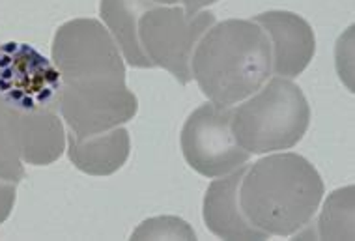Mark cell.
<instances>
[{
    "mask_svg": "<svg viewBox=\"0 0 355 241\" xmlns=\"http://www.w3.org/2000/svg\"><path fill=\"white\" fill-rule=\"evenodd\" d=\"M324 191V179L305 157L275 154L247 167L239 206L247 221L268 235H295L313 221Z\"/></svg>",
    "mask_w": 355,
    "mask_h": 241,
    "instance_id": "1",
    "label": "cell"
},
{
    "mask_svg": "<svg viewBox=\"0 0 355 241\" xmlns=\"http://www.w3.org/2000/svg\"><path fill=\"white\" fill-rule=\"evenodd\" d=\"M191 75L215 105L241 103L270 80V39L252 19L215 23L196 44Z\"/></svg>",
    "mask_w": 355,
    "mask_h": 241,
    "instance_id": "2",
    "label": "cell"
},
{
    "mask_svg": "<svg viewBox=\"0 0 355 241\" xmlns=\"http://www.w3.org/2000/svg\"><path fill=\"white\" fill-rule=\"evenodd\" d=\"M311 124V107L295 82L270 79L258 92L232 109L230 130L249 154H270L294 148Z\"/></svg>",
    "mask_w": 355,
    "mask_h": 241,
    "instance_id": "3",
    "label": "cell"
},
{
    "mask_svg": "<svg viewBox=\"0 0 355 241\" xmlns=\"http://www.w3.org/2000/svg\"><path fill=\"white\" fill-rule=\"evenodd\" d=\"M51 56L64 90L114 92L128 88L114 37L98 19H73L56 30Z\"/></svg>",
    "mask_w": 355,
    "mask_h": 241,
    "instance_id": "4",
    "label": "cell"
},
{
    "mask_svg": "<svg viewBox=\"0 0 355 241\" xmlns=\"http://www.w3.org/2000/svg\"><path fill=\"white\" fill-rule=\"evenodd\" d=\"M214 25L211 12L187 13L178 6H152L139 19V42L155 68L166 69L180 84H189L196 44Z\"/></svg>",
    "mask_w": 355,
    "mask_h": 241,
    "instance_id": "5",
    "label": "cell"
},
{
    "mask_svg": "<svg viewBox=\"0 0 355 241\" xmlns=\"http://www.w3.org/2000/svg\"><path fill=\"white\" fill-rule=\"evenodd\" d=\"M230 118V107L206 103L185 120L180 135L182 152L187 165L206 178L227 176L251 159V154L236 143Z\"/></svg>",
    "mask_w": 355,
    "mask_h": 241,
    "instance_id": "6",
    "label": "cell"
},
{
    "mask_svg": "<svg viewBox=\"0 0 355 241\" xmlns=\"http://www.w3.org/2000/svg\"><path fill=\"white\" fill-rule=\"evenodd\" d=\"M0 93L23 111H60L58 69L26 44L0 47Z\"/></svg>",
    "mask_w": 355,
    "mask_h": 241,
    "instance_id": "7",
    "label": "cell"
},
{
    "mask_svg": "<svg viewBox=\"0 0 355 241\" xmlns=\"http://www.w3.org/2000/svg\"><path fill=\"white\" fill-rule=\"evenodd\" d=\"M139 111V99L129 88L116 92H71L62 88L60 114L71 135H99L120 127Z\"/></svg>",
    "mask_w": 355,
    "mask_h": 241,
    "instance_id": "8",
    "label": "cell"
},
{
    "mask_svg": "<svg viewBox=\"0 0 355 241\" xmlns=\"http://www.w3.org/2000/svg\"><path fill=\"white\" fill-rule=\"evenodd\" d=\"M271 45V71L277 77L295 79L311 64L316 51L314 30L305 19L292 12L260 13L252 17Z\"/></svg>",
    "mask_w": 355,
    "mask_h": 241,
    "instance_id": "9",
    "label": "cell"
},
{
    "mask_svg": "<svg viewBox=\"0 0 355 241\" xmlns=\"http://www.w3.org/2000/svg\"><path fill=\"white\" fill-rule=\"evenodd\" d=\"M247 170V165H241L234 172L220 176L209 184L204 197V223L206 229L220 240H268L270 235L252 226L239 206V184Z\"/></svg>",
    "mask_w": 355,
    "mask_h": 241,
    "instance_id": "10",
    "label": "cell"
},
{
    "mask_svg": "<svg viewBox=\"0 0 355 241\" xmlns=\"http://www.w3.org/2000/svg\"><path fill=\"white\" fill-rule=\"evenodd\" d=\"M68 157L75 168L90 176H110L125 165L131 150L128 130L114 127L99 135L79 136L66 131Z\"/></svg>",
    "mask_w": 355,
    "mask_h": 241,
    "instance_id": "11",
    "label": "cell"
},
{
    "mask_svg": "<svg viewBox=\"0 0 355 241\" xmlns=\"http://www.w3.org/2000/svg\"><path fill=\"white\" fill-rule=\"evenodd\" d=\"M153 6L150 0H101L99 15L118 49L133 68H155L139 42V19Z\"/></svg>",
    "mask_w": 355,
    "mask_h": 241,
    "instance_id": "12",
    "label": "cell"
},
{
    "mask_svg": "<svg viewBox=\"0 0 355 241\" xmlns=\"http://www.w3.org/2000/svg\"><path fill=\"white\" fill-rule=\"evenodd\" d=\"M25 127L17 107L0 93V178L19 184L25 178Z\"/></svg>",
    "mask_w": 355,
    "mask_h": 241,
    "instance_id": "13",
    "label": "cell"
},
{
    "mask_svg": "<svg viewBox=\"0 0 355 241\" xmlns=\"http://www.w3.org/2000/svg\"><path fill=\"white\" fill-rule=\"evenodd\" d=\"M318 235L320 240H354V186L337 189L325 200Z\"/></svg>",
    "mask_w": 355,
    "mask_h": 241,
    "instance_id": "14",
    "label": "cell"
},
{
    "mask_svg": "<svg viewBox=\"0 0 355 241\" xmlns=\"http://www.w3.org/2000/svg\"><path fill=\"white\" fill-rule=\"evenodd\" d=\"M131 240H196V234L180 217H155L144 221Z\"/></svg>",
    "mask_w": 355,
    "mask_h": 241,
    "instance_id": "15",
    "label": "cell"
},
{
    "mask_svg": "<svg viewBox=\"0 0 355 241\" xmlns=\"http://www.w3.org/2000/svg\"><path fill=\"white\" fill-rule=\"evenodd\" d=\"M15 198H17V184L0 178V224L12 213Z\"/></svg>",
    "mask_w": 355,
    "mask_h": 241,
    "instance_id": "16",
    "label": "cell"
},
{
    "mask_svg": "<svg viewBox=\"0 0 355 241\" xmlns=\"http://www.w3.org/2000/svg\"><path fill=\"white\" fill-rule=\"evenodd\" d=\"M184 2V10L187 13H196L200 12L202 8L209 6V4H214V2H217V0H182Z\"/></svg>",
    "mask_w": 355,
    "mask_h": 241,
    "instance_id": "17",
    "label": "cell"
},
{
    "mask_svg": "<svg viewBox=\"0 0 355 241\" xmlns=\"http://www.w3.org/2000/svg\"><path fill=\"white\" fill-rule=\"evenodd\" d=\"M150 2H153V4H159V6H174V4L180 2V0H150Z\"/></svg>",
    "mask_w": 355,
    "mask_h": 241,
    "instance_id": "18",
    "label": "cell"
}]
</instances>
